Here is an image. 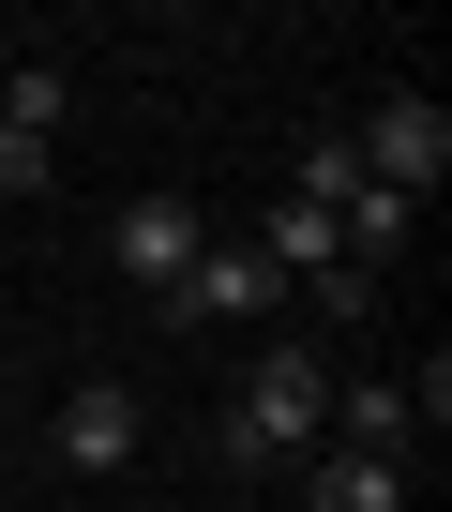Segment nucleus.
<instances>
[{"instance_id":"3","label":"nucleus","mask_w":452,"mask_h":512,"mask_svg":"<svg viewBox=\"0 0 452 512\" xmlns=\"http://www.w3.org/2000/svg\"><path fill=\"white\" fill-rule=\"evenodd\" d=\"M347 151H362V181H392V196H437V166H452V121H437L422 91H392V106H377Z\"/></svg>"},{"instance_id":"9","label":"nucleus","mask_w":452,"mask_h":512,"mask_svg":"<svg viewBox=\"0 0 452 512\" xmlns=\"http://www.w3.org/2000/svg\"><path fill=\"white\" fill-rule=\"evenodd\" d=\"M61 181V136H16V121H0V196H46Z\"/></svg>"},{"instance_id":"7","label":"nucleus","mask_w":452,"mask_h":512,"mask_svg":"<svg viewBox=\"0 0 452 512\" xmlns=\"http://www.w3.org/2000/svg\"><path fill=\"white\" fill-rule=\"evenodd\" d=\"M302 512H407V467H377V452H302Z\"/></svg>"},{"instance_id":"8","label":"nucleus","mask_w":452,"mask_h":512,"mask_svg":"<svg viewBox=\"0 0 452 512\" xmlns=\"http://www.w3.org/2000/svg\"><path fill=\"white\" fill-rule=\"evenodd\" d=\"M61 106H76V91H61V61H16V91H0V121H16V136H61Z\"/></svg>"},{"instance_id":"4","label":"nucleus","mask_w":452,"mask_h":512,"mask_svg":"<svg viewBox=\"0 0 452 512\" xmlns=\"http://www.w3.org/2000/svg\"><path fill=\"white\" fill-rule=\"evenodd\" d=\"M287 287H272V256L257 241H211L196 272H181V302H166V332H226V317H272Z\"/></svg>"},{"instance_id":"2","label":"nucleus","mask_w":452,"mask_h":512,"mask_svg":"<svg viewBox=\"0 0 452 512\" xmlns=\"http://www.w3.org/2000/svg\"><path fill=\"white\" fill-rule=\"evenodd\" d=\"M106 256H121V287H151V317H166L181 272L211 256V226H196V196H121L106 211Z\"/></svg>"},{"instance_id":"1","label":"nucleus","mask_w":452,"mask_h":512,"mask_svg":"<svg viewBox=\"0 0 452 512\" xmlns=\"http://www.w3.org/2000/svg\"><path fill=\"white\" fill-rule=\"evenodd\" d=\"M332 392H347V377H332V362H317L302 332H272V347L242 362V392H226V422H211V452L242 467V482H272V467H302V452L332 437Z\"/></svg>"},{"instance_id":"6","label":"nucleus","mask_w":452,"mask_h":512,"mask_svg":"<svg viewBox=\"0 0 452 512\" xmlns=\"http://www.w3.org/2000/svg\"><path fill=\"white\" fill-rule=\"evenodd\" d=\"M407 437H422L407 377H362V392H332V437H317V452H377V467H407Z\"/></svg>"},{"instance_id":"5","label":"nucleus","mask_w":452,"mask_h":512,"mask_svg":"<svg viewBox=\"0 0 452 512\" xmlns=\"http://www.w3.org/2000/svg\"><path fill=\"white\" fill-rule=\"evenodd\" d=\"M136 452H151V407H136L121 377H91V392L61 407V467H76V482H121Z\"/></svg>"}]
</instances>
